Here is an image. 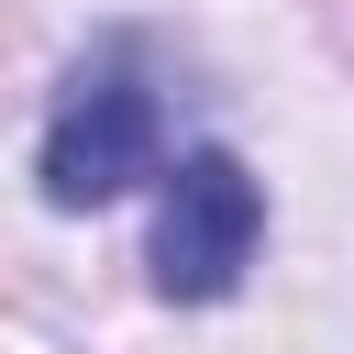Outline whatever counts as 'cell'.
<instances>
[{
	"label": "cell",
	"mask_w": 354,
	"mask_h": 354,
	"mask_svg": "<svg viewBox=\"0 0 354 354\" xmlns=\"http://www.w3.org/2000/svg\"><path fill=\"white\" fill-rule=\"evenodd\" d=\"M133 177H166V111L144 88V55L133 44H100L55 88V111H44V199L55 210H100Z\"/></svg>",
	"instance_id": "1"
},
{
	"label": "cell",
	"mask_w": 354,
	"mask_h": 354,
	"mask_svg": "<svg viewBox=\"0 0 354 354\" xmlns=\"http://www.w3.org/2000/svg\"><path fill=\"white\" fill-rule=\"evenodd\" d=\"M254 232H266V188L199 144L166 166V210H155V288L166 299H232L243 266H254Z\"/></svg>",
	"instance_id": "2"
}]
</instances>
